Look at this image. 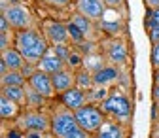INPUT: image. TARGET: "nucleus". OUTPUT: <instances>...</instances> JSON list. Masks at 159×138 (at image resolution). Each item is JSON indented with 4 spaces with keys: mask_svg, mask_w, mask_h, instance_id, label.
I'll return each instance as SVG.
<instances>
[{
    "mask_svg": "<svg viewBox=\"0 0 159 138\" xmlns=\"http://www.w3.org/2000/svg\"><path fill=\"white\" fill-rule=\"evenodd\" d=\"M13 46L23 53L25 61L29 65H38L42 61V57L48 53L51 47L49 42L46 40V36L42 32H38L36 29H27V30H15Z\"/></svg>",
    "mask_w": 159,
    "mask_h": 138,
    "instance_id": "1",
    "label": "nucleus"
},
{
    "mask_svg": "<svg viewBox=\"0 0 159 138\" xmlns=\"http://www.w3.org/2000/svg\"><path fill=\"white\" fill-rule=\"evenodd\" d=\"M80 127L78 119H76V114L74 110L66 108L63 102L59 104L57 108H53V114H51V132L55 138H61L72 131H76Z\"/></svg>",
    "mask_w": 159,
    "mask_h": 138,
    "instance_id": "2",
    "label": "nucleus"
},
{
    "mask_svg": "<svg viewBox=\"0 0 159 138\" xmlns=\"http://www.w3.org/2000/svg\"><path fill=\"white\" fill-rule=\"evenodd\" d=\"M2 15L10 21L11 29L15 30H27V29H34V17L32 11L21 4V2H10L2 6Z\"/></svg>",
    "mask_w": 159,
    "mask_h": 138,
    "instance_id": "3",
    "label": "nucleus"
},
{
    "mask_svg": "<svg viewBox=\"0 0 159 138\" xmlns=\"http://www.w3.org/2000/svg\"><path fill=\"white\" fill-rule=\"evenodd\" d=\"M101 108H102L104 114L116 117V119H119L121 123H125V119H129V115H131V112H133L129 96L123 95V93H119V91L110 93V95L106 96V100L101 102Z\"/></svg>",
    "mask_w": 159,
    "mask_h": 138,
    "instance_id": "4",
    "label": "nucleus"
},
{
    "mask_svg": "<svg viewBox=\"0 0 159 138\" xmlns=\"http://www.w3.org/2000/svg\"><path fill=\"white\" fill-rule=\"evenodd\" d=\"M74 114H76V119H78L80 127L85 129L91 134H95L106 121V114L102 112V108H98L95 104H85L80 110H76Z\"/></svg>",
    "mask_w": 159,
    "mask_h": 138,
    "instance_id": "5",
    "label": "nucleus"
},
{
    "mask_svg": "<svg viewBox=\"0 0 159 138\" xmlns=\"http://www.w3.org/2000/svg\"><path fill=\"white\" fill-rule=\"evenodd\" d=\"M42 34L49 46H61V44H70V34H68V25L61 21H44L42 25Z\"/></svg>",
    "mask_w": 159,
    "mask_h": 138,
    "instance_id": "6",
    "label": "nucleus"
},
{
    "mask_svg": "<svg viewBox=\"0 0 159 138\" xmlns=\"http://www.w3.org/2000/svg\"><path fill=\"white\" fill-rule=\"evenodd\" d=\"M106 11H108V6L104 0H76V13L85 15L95 23L102 21Z\"/></svg>",
    "mask_w": 159,
    "mask_h": 138,
    "instance_id": "7",
    "label": "nucleus"
},
{
    "mask_svg": "<svg viewBox=\"0 0 159 138\" xmlns=\"http://www.w3.org/2000/svg\"><path fill=\"white\" fill-rule=\"evenodd\" d=\"M19 127L32 132H46V131H51V117L40 112H29L19 117Z\"/></svg>",
    "mask_w": 159,
    "mask_h": 138,
    "instance_id": "8",
    "label": "nucleus"
},
{
    "mask_svg": "<svg viewBox=\"0 0 159 138\" xmlns=\"http://www.w3.org/2000/svg\"><path fill=\"white\" fill-rule=\"evenodd\" d=\"M27 83H29L34 91H38L42 96H46V98H53V96L57 95L55 85H53V78H51L49 74L42 72V70H38V68H36V72H34L32 76H29Z\"/></svg>",
    "mask_w": 159,
    "mask_h": 138,
    "instance_id": "9",
    "label": "nucleus"
},
{
    "mask_svg": "<svg viewBox=\"0 0 159 138\" xmlns=\"http://www.w3.org/2000/svg\"><path fill=\"white\" fill-rule=\"evenodd\" d=\"M106 59L114 66L125 65L127 63V46L121 40H117V38H112V40L106 44Z\"/></svg>",
    "mask_w": 159,
    "mask_h": 138,
    "instance_id": "10",
    "label": "nucleus"
},
{
    "mask_svg": "<svg viewBox=\"0 0 159 138\" xmlns=\"http://www.w3.org/2000/svg\"><path fill=\"white\" fill-rule=\"evenodd\" d=\"M36 68L42 70V72H46V74H49V76H53V74H57V72H61L63 68H66V63L55 53L53 47H49L48 53L42 57V61L36 65Z\"/></svg>",
    "mask_w": 159,
    "mask_h": 138,
    "instance_id": "11",
    "label": "nucleus"
},
{
    "mask_svg": "<svg viewBox=\"0 0 159 138\" xmlns=\"http://www.w3.org/2000/svg\"><path fill=\"white\" fill-rule=\"evenodd\" d=\"M51 78H53V85H55L57 95H63V93L70 91L72 87H76V70L70 68V66H66L61 72L53 74Z\"/></svg>",
    "mask_w": 159,
    "mask_h": 138,
    "instance_id": "12",
    "label": "nucleus"
},
{
    "mask_svg": "<svg viewBox=\"0 0 159 138\" xmlns=\"http://www.w3.org/2000/svg\"><path fill=\"white\" fill-rule=\"evenodd\" d=\"M61 102L66 106V108H70V110H80L82 106H85V104H89V100H87V93L84 91V89H80V87H72L70 91H66V93H63L61 95Z\"/></svg>",
    "mask_w": 159,
    "mask_h": 138,
    "instance_id": "13",
    "label": "nucleus"
},
{
    "mask_svg": "<svg viewBox=\"0 0 159 138\" xmlns=\"http://www.w3.org/2000/svg\"><path fill=\"white\" fill-rule=\"evenodd\" d=\"M119 78V72H117V66L114 65H104L102 68H98L97 72H93V80H95V85L98 87H110L117 82Z\"/></svg>",
    "mask_w": 159,
    "mask_h": 138,
    "instance_id": "14",
    "label": "nucleus"
},
{
    "mask_svg": "<svg viewBox=\"0 0 159 138\" xmlns=\"http://www.w3.org/2000/svg\"><path fill=\"white\" fill-rule=\"evenodd\" d=\"M0 61H2L8 70H23L27 66V61H25V57L23 53L19 51L17 47H8L2 51V55H0Z\"/></svg>",
    "mask_w": 159,
    "mask_h": 138,
    "instance_id": "15",
    "label": "nucleus"
},
{
    "mask_svg": "<svg viewBox=\"0 0 159 138\" xmlns=\"http://www.w3.org/2000/svg\"><path fill=\"white\" fill-rule=\"evenodd\" d=\"M95 138H127V129L121 121H104L95 132Z\"/></svg>",
    "mask_w": 159,
    "mask_h": 138,
    "instance_id": "16",
    "label": "nucleus"
},
{
    "mask_svg": "<svg viewBox=\"0 0 159 138\" xmlns=\"http://www.w3.org/2000/svg\"><path fill=\"white\" fill-rule=\"evenodd\" d=\"M2 95L11 98L19 106H27V89H25V85H4Z\"/></svg>",
    "mask_w": 159,
    "mask_h": 138,
    "instance_id": "17",
    "label": "nucleus"
},
{
    "mask_svg": "<svg viewBox=\"0 0 159 138\" xmlns=\"http://www.w3.org/2000/svg\"><path fill=\"white\" fill-rule=\"evenodd\" d=\"M19 106L17 102H13L11 98H8L6 95H0V115L2 119H13L19 115Z\"/></svg>",
    "mask_w": 159,
    "mask_h": 138,
    "instance_id": "18",
    "label": "nucleus"
},
{
    "mask_svg": "<svg viewBox=\"0 0 159 138\" xmlns=\"http://www.w3.org/2000/svg\"><path fill=\"white\" fill-rule=\"evenodd\" d=\"M70 21L84 32V36L87 38V40H93V23H95V21H91V19H87L85 15H80V13L72 15Z\"/></svg>",
    "mask_w": 159,
    "mask_h": 138,
    "instance_id": "19",
    "label": "nucleus"
},
{
    "mask_svg": "<svg viewBox=\"0 0 159 138\" xmlns=\"http://www.w3.org/2000/svg\"><path fill=\"white\" fill-rule=\"evenodd\" d=\"M76 87L84 89V91H89L95 87V80H93V72H89L87 68H80L76 72Z\"/></svg>",
    "mask_w": 159,
    "mask_h": 138,
    "instance_id": "20",
    "label": "nucleus"
},
{
    "mask_svg": "<svg viewBox=\"0 0 159 138\" xmlns=\"http://www.w3.org/2000/svg\"><path fill=\"white\" fill-rule=\"evenodd\" d=\"M0 80H2V87H4V85H27L29 78L23 74V70H8V74H4Z\"/></svg>",
    "mask_w": 159,
    "mask_h": 138,
    "instance_id": "21",
    "label": "nucleus"
},
{
    "mask_svg": "<svg viewBox=\"0 0 159 138\" xmlns=\"http://www.w3.org/2000/svg\"><path fill=\"white\" fill-rule=\"evenodd\" d=\"M85 93H87L89 104H101L102 100H106V96L110 95V93H108V87H98V85H95L93 89H89V91H85Z\"/></svg>",
    "mask_w": 159,
    "mask_h": 138,
    "instance_id": "22",
    "label": "nucleus"
},
{
    "mask_svg": "<svg viewBox=\"0 0 159 138\" xmlns=\"http://www.w3.org/2000/svg\"><path fill=\"white\" fill-rule=\"evenodd\" d=\"M25 89H27V106H30V108H40L42 106V102L46 100V96H42L38 91H34L29 83L25 85Z\"/></svg>",
    "mask_w": 159,
    "mask_h": 138,
    "instance_id": "23",
    "label": "nucleus"
},
{
    "mask_svg": "<svg viewBox=\"0 0 159 138\" xmlns=\"http://www.w3.org/2000/svg\"><path fill=\"white\" fill-rule=\"evenodd\" d=\"M68 25V34H70V42H74V44H85L87 42V38L84 36V32L80 30L72 21H68L66 23Z\"/></svg>",
    "mask_w": 159,
    "mask_h": 138,
    "instance_id": "24",
    "label": "nucleus"
},
{
    "mask_svg": "<svg viewBox=\"0 0 159 138\" xmlns=\"http://www.w3.org/2000/svg\"><path fill=\"white\" fill-rule=\"evenodd\" d=\"M53 49H55V53L63 59V61L68 65V61H70V57H72V53H74V49H72V46L70 44H61V46H51Z\"/></svg>",
    "mask_w": 159,
    "mask_h": 138,
    "instance_id": "25",
    "label": "nucleus"
},
{
    "mask_svg": "<svg viewBox=\"0 0 159 138\" xmlns=\"http://www.w3.org/2000/svg\"><path fill=\"white\" fill-rule=\"evenodd\" d=\"M146 27H148V30L159 29V10H150V11H148V17H146Z\"/></svg>",
    "mask_w": 159,
    "mask_h": 138,
    "instance_id": "26",
    "label": "nucleus"
},
{
    "mask_svg": "<svg viewBox=\"0 0 159 138\" xmlns=\"http://www.w3.org/2000/svg\"><path fill=\"white\" fill-rule=\"evenodd\" d=\"M61 138H93V134L87 132V131L82 129V127H78L76 131H72V132H68V134H65V136H61Z\"/></svg>",
    "mask_w": 159,
    "mask_h": 138,
    "instance_id": "27",
    "label": "nucleus"
},
{
    "mask_svg": "<svg viewBox=\"0 0 159 138\" xmlns=\"http://www.w3.org/2000/svg\"><path fill=\"white\" fill-rule=\"evenodd\" d=\"M152 66L155 70H159V42H155L152 46Z\"/></svg>",
    "mask_w": 159,
    "mask_h": 138,
    "instance_id": "28",
    "label": "nucleus"
},
{
    "mask_svg": "<svg viewBox=\"0 0 159 138\" xmlns=\"http://www.w3.org/2000/svg\"><path fill=\"white\" fill-rule=\"evenodd\" d=\"M10 30H11V25H10V21L4 17V15H0V32H4V34H10Z\"/></svg>",
    "mask_w": 159,
    "mask_h": 138,
    "instance_id": "29",
    "label": "nucleus"
},
{
    "mask_svg": "<svg viewBox=\"0 0 159 138\" xmlns=\"http://www.w3.org/2000/svg\"><path fill=\"white\" fill-rule=\"evenodd\" d=\"M8 47H11V46H10V36L4 34V32H0V51H4V49H8Z\"/></svg>",
    "mask_w": 159,
    "mask_h": 138,
    "instance_id": "30",
    "label": "nucleus"
},
{
    "mask_svg": "<svg viewBox=\"0 0 159 138\" xmlns=\"http://www.w3.org/2000/svg\"><path fill=\"white\" fill-rule=\"evenodd\" d=\"M106 2V6H108V10H119L123 6V2L125 0H104Z\"/></svg>",
    "mask_w": 159,
    "mask_h": 138,
    "instance_id": "31",
    "label": "nucleus"
},
{
    "mask_svg": "<svg viewBox=\"0 0 159 138\" xmlns=\"http://www.w3.org/2000/svg\"><path fill=\"white\" fill-rule=\"evenodd\" d=\"M46 2L51 4V6H55V8H65V6L70 4V0H46Z\"/></svg>",
    "mask_w": 159,
    "mask_h": 138,
    "instance_id": "32",
    "label": "nucleus"
},
{
    "mask_svg": "<svg viewBox=\"0 0 159 138\" xmlns=\"http://www.w3.org/2000/svg\"><path fill=\"white\" fill-rule=\"evenodd\" d=\"M148 10H159V0H144Z\"/></svg>",
    "mask_w": 159,
    "mask_h": 138,
    "instance_id": "33",
    "label": "nucleus"
},
{
    "mask_svg": "<svg viewBox=\"0 0 159 138\" xmlns=\"http://www.w3.org/2000/svg\"><path fill=\"white\" fill-rule=\"evenodd\" d=\"M153 98H155V102H159V83H155L153 87Z\"/></svg>",
    "mask_w": 159,
    "mask_h": 138,
    "instance_id": "34",
    "label": "nucleus"
},
{
    "mask_svg": "<svg viewBox=\"0 0 159 138\" xmlns=\"http://www.w3.org/2000/svg\"><path fill=\"white\" fill-rule=\"evenodd\" d=\"M155 83H159V70H155Z\"/></svg>",
    "mask_w": 159,
    "mask_h": 138,
    "instance_id": "35",
    "label": "nucleus"
},
{
    "mask_svg": "<svg viewBox=\"0 0 159 138\" xmlns=\"http://www.w3.org/2000/svg\"><path fill=\"white\" fill-rule=\"evenodd\" d=\"M11 2H17V0H11ZM4 4H8V0H2V6H4Z\"/></svg>",
    "mask_w": 159,
    "mask_h": 138,
    "instance_id": "36",
    "label": "nucleus"
}]
</instances>
